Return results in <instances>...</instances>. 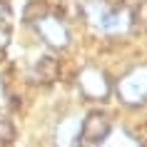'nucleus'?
I'll use <instances>...</instances> for the list:
<instances>
[{
	"label": "nucleus",
	"instance_id": "6",
	"mask_svg": "<svg viewBox=\"0 0 147 147\" xmlns=\"http://www.w3.org/2000/svg\"><path fill=\"white\" fill-rule=\"evenodd\" d=\"M132 28H135V25H132V10L125 8V5L110 8L107 13H105V18H102V23H100V30L105 32V35H110V38H122V35H127Z\"/></svg>",
	"mask_w": 147,
	"mask_h": 147
},
{
	"label": "nucleus",
	"instance_id": "9",
	"mask_svg": "<svg viewBox=\"0 0 147 147\" xmlns=\"http://www.w3.org/2000/svg\"><path fill=\"white\" fill-rule=\"evenodd\" d=\"M100 147H142V142H140L137 137H132L130 132H117L115 137H112V132H110L107 140H105Z\"/></svg>",
	"mask_w": 147,
	"mask_h": 147
},
{
	"label": "nucleus",
	"instance_id": "5",
	"mask_svg": "<svg viewBox=\"0 0 147 147\" xmlns=\"http://www.w3.org/2000/svg\"><path fill=\"white\" fill-rule=\"evenodd\" d=\"M60 72H62V65L60 60L55 57V55H40L38 60L30 65V72H28V78H30V82H35V85H42V87H50L55 85L57 80H60Z\"/></svg>",
	"mask_w": 147,
	"mask_h": 147
},
{
	"label": "nucleus",
	"instance_id": "4",
	"mask_svg": "<svg viewBox=\"0 0 147 147\" xmlns=\"http://www.w3.org/2000/svg\"><path fill=\"white\" fill-rule=\"evenodd\" d=\"M112 132V120H110L107 112L102 110H90L82 120H80V140L82 145H92V147H100L107 135Z\"/></svg>",
	"mask_w": 147,
	"mask_h": 147
},
{
	"label": "nucleus",
	"instance_id": "12",
	"mask_svg": "<svg viewBox=\"0 0 147 147\" xmlns=\"http://www.w3.org/2000/svg\"><path fill=\"white\" fill-rule=\"evenodd\" d=\"M10 20H13V8H10L8 0H0V28L8 25Z\"/></svg>",
	"mask_w": 147,
	"mask_h": 147
},
{
	"label": "nucleus",
	"instance_id": "11",
	"mask_svg": "<svg viewBox=\"0 0 147 147\" xmlns=\"http://www.w3.org/2000/svg\"><path fill=\"white\" fill-rule=\"evenodd\" d=\"M132 25L147 32V0H140V5L132 10Z\"/></svg>",
	"mask_w": 147,
	"mask_h": 147
},
{
	"label": "nucleus",
	"instance_id": "13",
	"mask_svg": "<svg viewBox=\"0 0 147 147\" xmlns=\"http://www.w3.org/2000/svg\"><path fill=\"white\" fill-rule=\"evenodd\" d=\"M10 38H13L10 28H8V25H3V28H0V53H3V50L10 45Z\"/></svg>",
	"mask_w": 147,
	"mask_h": 147
},
{
	"label": "nucleus",
	"instance_id": "3",
	"mask_svg": "<svg viewBox=\"0 0 147 147\" xmlns=\"http://www.w3.org/2000/svg\"><path fill=\"white\" fill-rule=\"evenodd\" d=\"M32 28H35V32L40 35V40L47 47H53V50H67L70 47V30H67V25H65V20L60 15L47 13L45 18L35 20Z\"/></svg>",
	"mask_w": 147,
	"mask_h": 147
},
{
	"label": "nucleus",
	"instance_id": "7",
	"mask_svg": "<svg viewBox=\"0 0 147 147\" xmlns=\"http://www.w3.org/2000/svg\"><path fill=\"white\" fill-rule=\"evenodd\" d=\"M55 147H82L78 117H67V120H62L57 125V130H55Z\"/></svg>",
	"mask_w": 147,
	"mask_h": 147
},
{
	"label": "nucleus",
	"instance_id": "1",
	"mask_svg": "<svg viewBox=\"0 0 147 147\" xmlns=\"http://www.w3.org/2000/svg\"><path fill=\"white\" fill-rule=\"evenodd\" d=\"M112 92L120 97L125 107L145 105L147 102V62L130 67L117 82H112Z\"/></svg>",
	"mask_w": 147,
	"mask_h": 147
},
{
	"label": "nucleus",
	"instance_id": "8",
	"mask_svg": "<svg viewBox=\"0 0 147 147\" xmlns=\"http://www.w3.org/2000/svg\"><path fill=\"white\" fill-rule=\"evenodd\" d=\"M47 13H53V8H50L47 0H28V5H25V10H23V23L32 25L35 20L45 18Z\"/></svg>",
	"mask_w": 147,
	"mask_h": 147
},
{
	"label": "nucleus",
	"instance_id": "2",
	"mask_svg": "<svg viewBox=\"0 0 147 147\" xmlns=\"http://www.w3.org/2000/svg\"><path fill=\"white\" fill-rule=\"evenodd\" d=\"M78 90L87 102H107L112 95V80L102 67L85 65L78 72Z\"/></svg>",
	"mask_w": 147,
	"mask_h": 147
},
{
	"label": "nucleus",
	"instance_id": "10",
	"mask_svg": "<svg viewBox=\"0 0 147 147\" xmlns=\"http://www.w3.org/2000/svg\"><path fill=\"white\" fill-rule=\"evenodd\" d=\"M13 140H15V125L10 117L0 115V147L13 145Z\"/></svg>",
	"mask_w": 147,
	"mask_h": 147
}]
</instances>
